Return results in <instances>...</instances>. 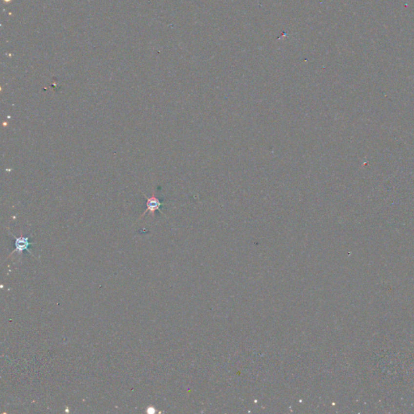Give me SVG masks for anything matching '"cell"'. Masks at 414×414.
I'll return each instance as SVG.
<instances>
[{
  "instance_id": "6da1fadb",
  "label": "cell",
  "mask_w": 414,
  "mask_h": 414,
  "mask_svg": "<svg viewBox=\"0 0 414 414\" xmlns=\"http://www.w3.org/2000/svg\"><path fill=\"white\" fill-rule=\"evenodd\" d=\"M144 194V197L146 198V209L145 211L142 214L141 216L139 217V219H142L143 217L146 214V213H148L151 214V217L154 218L155 217V211L158 210V211H160V214H164L161 210H160V207H162V206L165 205V203H162L160 199H158L156 197H155V191L153 190L152 192V195L151 197H147V196L145 194V193H143ZM137 220V221H138Z\"/></svg>"
},
{
  "instance_id": "7a4b0ae2",
  "label": "cell",
  "mask_w": 414,
  "mask_h": 414,
  "mask_svg": "<svg viewBox=\"0 0 414 414\" xmlns=\"http://www.w3.org/2000/svg\"><path fill=\"white\" fill-rule=\"evenodd\" d=\"M12 235L15 239V247H16V249L12 252H19L22 253L24 251L29 252L28 247L30 246L31 244L29 243V240H28V237L24 236L22 232L21 235H20V237H16L12 234Z\"/></svg>"
}]
</instances>
